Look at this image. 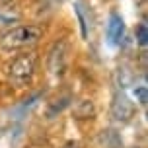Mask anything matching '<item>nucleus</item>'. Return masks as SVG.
Returning <instances> with one entry per match:
<instances>
[{
	"instance_id": "2",
	"label": "nucleus",
	"mask_w": 148,
	"mask_h": 148,
	"mask_svg": "<svg viewBox=\"0 0 148 148\" xmlns=\"http://www.w3.org/2000/svg\"><path fill=\"white\" fill-rule=\"evenodd\" d=\"M37 64H39V59L33 51H25L22 55H18L8 66V82L18 90L27 88L35 78Z\"/></svg>"
},
{
	"instance_id": "8",
	"label": "nucleus",
	"mask_w": 148,
	"mask_h": 148,
	"mask_svg": "<svg viewBox=\"0 0 148 148\" xmlns=\"http://www.w3.org/2000/svg\"><path fill=\"white\" fill-rule=\"evenodd\" d=\"M74 14H76V18H78V23H80L82 37L86 39V37H88V23H86V18H84V14H82V10H80V6H78V4L74 6Z\"/></svg>"
},
{
	"instance_id": "10",
	"label": "nucleus",
	"mask_w": 148,
	"mask_h": 148,
	"mask_svg": "<svg viewBox=\"0 0 148 148\" xmlns=\"http://www.w3.org/2000/svg\"><path fill=\"white\" fill-rule=\"evenodd\" d=\"M64 148H76V144H72V142H70V144H66Z\"/></svg>"
},
{
	"instance_id": "3",
	"label": "nucleus",
	"mask_w": 148,
	"mask_h": 148,
	"mask_svg": "<svg viewBox=\"0 0 148 148\" xmlns=\"http://www.w3.org/2000/svg\"><path fill=\"white\" fill-rule=\"evenodd\" d=\"M66 55H68V43L60 39L51 47L49 57H47V66L53 74H62L66 68Z\"/></svg>"
},
{
	"instance_id": "9",
	"label": "nucleus",
	"mask_w": 148,
	"mask_h": 148,
	"mask_svg": "<svg viewBox=\"0 0 148 148\" xmlns=\"http://www.w3.org/2000/svg\"><path fill=\"white\" fill-rule=\"evenodd\" d=\"M134 97H136L138 103L144 107L146 101H148V90H146V86H138V88H134Z\"/></svg>"
},
{
	"instance_id": "5",
	"label": "nucleus",
	"mask_w": 148,
	"mask_h": 148,
	"mask_svg": "<svg viewBox=\"0 0 148 148\" xmlns=\"http://www.w3.org/2000/svg\"><path fill=\"white\" fill-rule=\"evenodd\" d=\"M111 115L117 119V121H121V123H127L134 115V107L125 96H117L115 101H113V105H111Z\"/></svg>"
},
{
	"instance_id": "1",
	"label": "nucleus",
	"mask_w": 148,
	"mask_h": 148,
	"mask_svg": "<svg viewBox=\"0 0 148 148\" xmlns=\"http://www.w3.org/2000/svg\"><path fill=\"white\" fill-rule=\"evenodd\" d=\"M43 27L35 23H23V25H12L6 31L0 33V51L4 53H18L25 51L39 43L43 37Z\"/></svg>"
},
{
	"instance_id": "11",
	"label": "nucleus",
	"mask_w": 148,
	"mask_h": 148,
	"mask_svg": "<svg viewBox=\"0 0 148 148\" xmlns=\"http://www.w3.org/2000/svg\"><path fill=\"white\" fill-rule=\"evenodd\" d=\"M0 2H2V4H6V2H10V0H0Z\"/></svg>"
},
{
	"instance_id": "4",
	"label": "nucleus",
	"mask_w": 148,
	"mask_h": 148,
	"mask_svg": "<svg viewBox=\"0 0 148 148\" xmlns=\"http://www.w3.org/2000/svg\"><path fill=\"white\" fill-rule=\"evenodd\" d=\"M105 37H107V43L111 47H117L123 37H125V20L121 18V14L117 12H111L107 18V25H105Z\"/></svg>"
},
{
	"instance_id": "7",
	"label": "nucleus",
	"mask_w": 148,
	"mask_h": 148,
	"mask_svg": "<svg viewBox=\"0 0 148 148\" xmlns=\"http://www.w3.org/2000/svg\"><path fill=\"white\" fill-rule=\"evenodd\" d=\"M136 41H138L140 47H146V43H148V27L144 22L136 25Z\"/></svg>"
},
{
	"instance_id": "6",
	"label": "nucleus",
	"mask_w": 148,
	"mask_h": 148,
	"mask_svg": "<svg viewBox=\"0 0 148 148\" xmlns=\"http://www.w3.org/2000/svg\"><path fill=\"white\" fill-rule=\"evenodd\" d=\"M94 113H96V109H94V103L90 99H82V101H78V103L74 105L76 119H92Z\"/></svg>"
}]
</instances>
